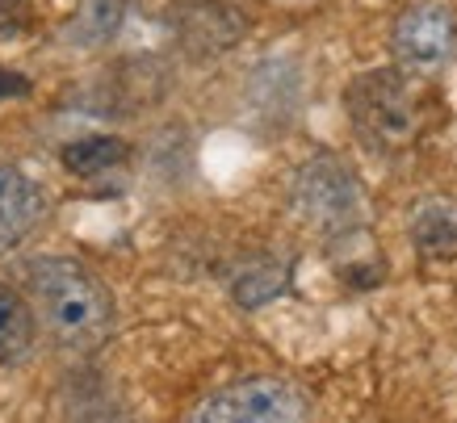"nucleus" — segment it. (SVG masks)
<instances>
[{
    "instance_id": "obj_1",
    "label": "nucleus",
    "mask_w": 457,
    "mask_h": 423,
    "mask_svg": "<svg viewBox=\"0 0 457 423\" xmlns=\"http://www.w3.org/2000/svg\"><path fill=\"white\" fill-rule=\"evenodd\" d=\"M29 306L63 348H93L113 328V298L80 260L38 256L26 264Z\"/></svg>"
},
{
    "instance_id": "obj_2",
    "label": "nucleus",
    "mask_w": 457,
    "mask_h": 423,
    "mask_svg": "<svg viewBox=\"0 0 457 423\" xmlns=\"http://www.w3.org/2000/svg\"><path fill=\"white\" fill-rule=\"evenodd\" d=\"M345 110L353 135L378 155H399L416 147L420 135L432 122V96L420 88V76L403 68H374L361 71L348 84Z\"/></svg>"
},
{
    "instance_id": "obj_3",
    "label": "nucleus",
    "mask_w": 457,
    "mask_h": 423,
    "mask_svg": "<svg viewBox=\"0 0 457 423\" xmlns=\"http://www.w3.org/2000/svg\"><path fill=\"white\" fill-rule=\"evenodd\" d=\"M185 423H311V402L286 377H244L206 394Z\"/></svg>"
},
{
    "instance_id": "obj_4",
    "label": "nucleus",
    "mask_w": 457,
    "mask_h": 423,
    "mask_svg": "<svg viewBox=\"0 0 457 423\" xmlns=\"http://www.w3.org/2000/svg\"><path fill=\"white\" fill-rule=\"evenodd\" d=\"M294 210L306 227L323 235H345L361 222V189L345 160L315 155L294 172Z\"/></svg>"
},
{
    "instance_id": "obj_5",
    "label": "nucleus",
    "mask_w": 457,
    "mask_h": 423,
    "mask_svg": "<svg viewBox=\"0 0 457 423\" xmlns=\"http://www.w3.org/2000/svg\"><path fill=\"white\" fill-rule=\"evenodd\" d=\"M390 46L403 71L411 76H432L441 71L457 51V17L441 0H416L407 4L390 29Z\"/></svg>"
},
{
    "instance_id": "obj_6",
    "label": "nucleus",
    "mask_w": 457,
    "mask_h": 423,
    "mask_svg": "<svg viewBox=\"0 0 457 423\" xmlns=\"http://www.w3.org/2000/svg\"><path fill=\"white\" fill-rule=\"evenodd\" d=\"M42 219V193L21 168L0 164V252H9Z\"/></svg>"
},
{
    "instance_id": "obj_7",
    "label": "nucleus",
    "mask_w": 457,
    "mask_h": 423,
    "mask_svg": "<svg viewBox=\"0 0 457 423\" xmlns=\"http://www.w3.org/2000/svg\"><path fill=\"white\" fill-rule=\"evenodd\" d=\"M34 348V306L0 281V365H17Z\"/></svg>"
},
{
    "instance_id": "obj_8",
    "label": "nucleus",
    "mask_w": 457,
    "mask_h": 423,
    "mask_svg": "<svg viewBox=\"0 0 457 423\" xmlns=\"http://www.w3.org/2000/svg\"><path fill=\"white\" fill-rule=\"evenodd\" d=\"M118 160H126V143L113 135H93V138H80V143L63 147V168L76 172V177H101Z\"/></svg>"
},
{
    "instance_id": "obj_9",
    "label": "nucleus",
    "mask_w": 457,
    "mask_h": 423,
    "mask_svg": "<svg viewBox=\"0 0 457 423\" xmlns=\"http://www.w3.org/2000/svg\"><path fill=\"white\" fill-rule=\"evenodd\" d=\"M411 235H416V247L424 256H453L457 252V222L449 210H424Z\"/></svg>"
},
{
    "instance_id": "obj_10",
    "label": "nucleus",
    "mask_w": 457,
    "mask_h": 423,
    "mask_svg": "<svg viewBox=\"0 0 457 423\" xmlns=\"http://www.w3.org/2000/svg\"><path fill=\"white\" fill-rule=\"evenodd\" d=\"M26 93H29V80L21 71L0 68V101H4V96H26Z\"/></svg>"
},
{
    "instance_id": "obj_11",
    "label": "nucleus",
    "mask_w": 457,
    "mask_h": 423,
    "mask_svg": "<svg viewBox=\"0 0 457 423\" xmlns=\"http://www.w3.org/2000/svg\"><path fill=\"white\" fill-rule=\"evenodd\" d=\"M21 4H26V0H0V21H4V17H13Z\"/></svg>"
}]
</instances>
